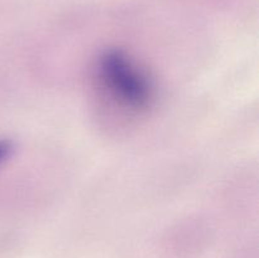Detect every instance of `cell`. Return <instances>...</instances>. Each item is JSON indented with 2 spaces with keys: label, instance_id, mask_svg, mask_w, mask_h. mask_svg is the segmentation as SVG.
<instances>
[{
  "label": "cell",
  "instance_id": "obj_1",
  "mask_svg": "<svg viewBox=\"0 0 259 258\" xmlns=\"http://www.w3.org/2000/svg\"><path fill=\"white\" fill-rule=\"evenodd\" d=\"M100 70L106 86L119 100L134 109L148 104L151 99L148 81L125 55L119 51H109L101 57Z\"/></svg>",
  "mask_w": 259,
  "mask_h": 258
},
{
  "label": "cell",
  "instance_id": "obj_2",
  "mask_svg": "<svg viewBox=\"0 0 259 258\" xmlns=\"http://www.w3.org/2000/svg\"><path fill=\"white\" fill-rule=\"evenodd\" d=\"M10 151H12L10 142L5 141V139H0V163L9 156Z\"/></svg>",
  "mask_w": 259,
  "mask_h": 258
}]
</instances>
